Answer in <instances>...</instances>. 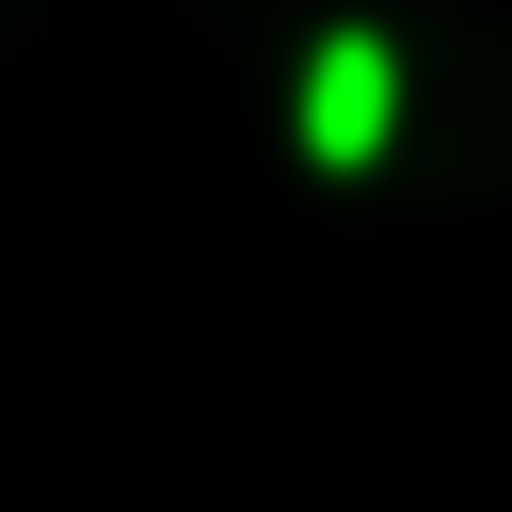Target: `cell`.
<instances>
[{"label":"cell","mask_w":512,"mask_h":512,"mask_svg":"<svg viewBox=\"0 0 512 512\" xmlns=\"http://www.w3.org/2000/svg\"><path fill=\"white\" fill-rule=\"evenodd\" d=\"M304 144H320V160H368V144H384V48H368V32H336V48L304 64Z\"/></svg>","instance_id":"cell-1"}]
</instances>
